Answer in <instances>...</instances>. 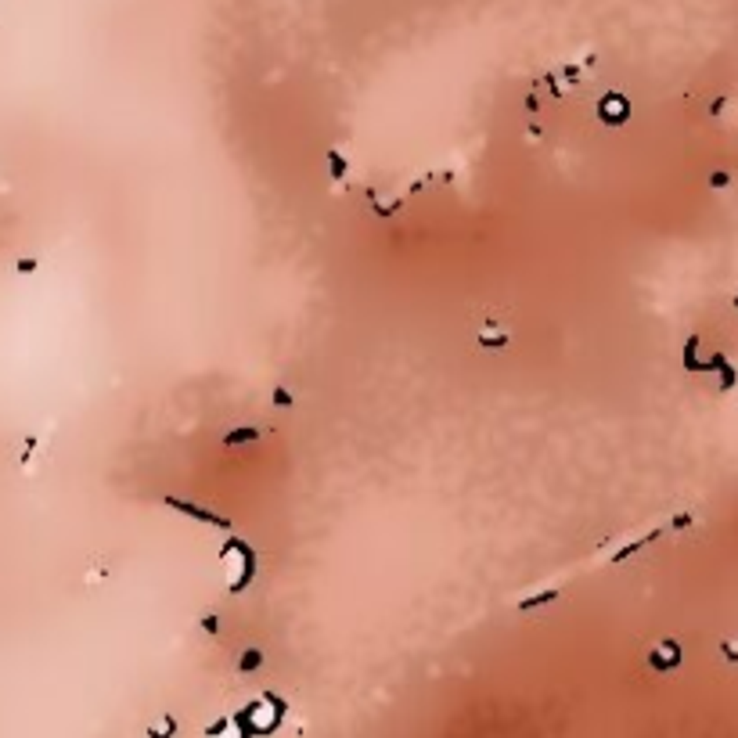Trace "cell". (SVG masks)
<instances>
[{
	"label": "cell",
	"instance_id": "cell-1",
	"mask_svg": "<svg viewBox=\"0 0 738 738\" xmlns=\"http://www.w3.org/2000/svg\"><path fill=\"white\" fill-rule=\"evenodd\" d=\"M277 717H281V709H277V702H270V699H263V702H256L249 709V717H245V724L252 727V731H270L274 724H277Z\"/></svg>",
	"mask_w": 738,
	"mask_h": 738
},
{
	"label": "cell",
	"instance_id": "cell-2",
	"mask_svg": "<svg viewBox=\"0 0 738 738\" xmlns=\"http://www.w3.org/2000/svg\"><path fill=\"white\" fill-rule=\"evenodd\" d=\"M209 738H245V731H242L235 720H227V724H220V727H216Z\"/></svg>",
	"mask_w": 738,
	"mask_h": 738
}]
</instances>
